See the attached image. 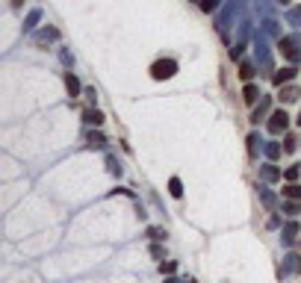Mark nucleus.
Listing matches in <instances>:
<instances>
[{
  "label": "nucleus",
  "mask_w": 301,
  "mask_h": 283,
  "mask_svg": "<svg viewBox=\"0 0 301 283\" xmlns=\"http://www.w3.org/2000/svg\"><path fill=\"white\" fill-rule=\"evenodd\" d=\"M178 62L174 59H157L154 65H150V80H157V83H163V80H171L174 74H178Z\"/></svg>",
  "instance_id": "f257e3e1"
},
{
  "label": "nucleus",
  "mask_w": 301,
  "mask_h": 283,
  "mask_svg": "<svg viewBox=\"0 0 301 283\" xmlns=\"http://www.w3.org/2000/svg\"><path fill=\"white\" fill-rule=\"evenodd\" d=\"M301 39L298 36H281L278 39V50L284 53V59H289V62H298L301 59Z\"/></svg>",
  "instance_id": "f03ea898"
},
{
  "label": "nucleus",
  "mask_w": 301,
  "mask_h": 283,
  "mask_svg": "<svg viewBox=\"0 0 301 283\" xmlns=\"http://www.w3.org/2000/svg\"><path fill=\"white\" fill-rule=\"evenodd\" d=\"M266 127H269L272 136H284V133L289 130V112L287 109H272L269 121H266Z\"/></svg>",
  "instance_id": "7ed1b4c3"
},
{
  "label": "nucleus",
  "mask_w": 301,
  "mask_h": 283,
  "mask_svg": "<svg viewBox=\"0 0 301 283\" xmlns=\"http://www.w3.org/2000/svg\"><path fill=\"white\" fill-rule=\"evenodd\" d=\"M254 53H257V65H263V71H272V50L263 42V36H254Z\"/></svg>",
  "instance_id": "20e7f679"
},
{
  "label": "nucleus",
  "mask_w": 301,
  "mask_h": 283,
  "mask_svg": "<svg viewBox=\"0 0 301 283\" xmlns=\"http://www.w3.org/2000/svg\"><path fill=\"white\" fill-rule=\"evenodd\" d=\"M33 42H36V47H47V44L59 42V30L47 24V27H41V30H36V33H33Z\"/></svg>",
  "instance_id": "39448f33"
},
{
  "label": "nucleus",
  "mask_w": 301,
  "mask_h": 283,
  "mask_svg": "<svg viewBox=\"0 0 301 283\" xmlns=\"http://www.w3.org/2000/svg\"><path fill=\"white\" fill-rule=\"evenodd\" d=\"M266 115H272V98H269V95H263L260 103L254 106V112H251V124H260Z\"/></svg>",
  "instance_id": "423d86ee"
},
{
  "label": "nucleus",
  "mask_w": 301,
  "mask_h": 283,
  "mask_svg": "<svg viewBox=\"0 0 301 283\" xmlns=\"http://www.w3.org/2000/svg\"><path fill=\"white\" fill-rule=\"evenodd\" d=\"M295 74H298V68H295V65H284V68H278L272 74V83L274 86H287V83H292V80H295Z\"/></svg>",
  "instance_id": "0eeeda50"
},
{
  "label": "nucleus",
  "mask_w": 301,
  "mask_h": 283,
  "mask_svg": "<svg viewBox=\"0 0 301 283\" xmlns=\"http://www.w3.org/2000/svg\"><path fill=\"white\" fill-rule=\"evenodd\" d=\"M298 236H301V224L295 221V218H292V221H287V224H284V230H281V242H284V245H292Z\"/></svg>",
  "instance_id": "6e6552de"
},
{
  "label": "nucleus",
  "mask_w": 301,
  "mask_h": 283,
  "mask_svg": "<svg viewBox=\"0 0 301 283\" xmlns=\"http://www.w3.org/2000/svg\"><path fill=\"white\" fill-rule=\"evenodd\" d=\"M263 98V92H260V86H254V83H245L242 86V100H245L248 106H257V100Z\"/></svg>",
  "instance_id": "1a4fd4ad"
},
{
  "label": "nucleus",
  "mask_w": 301,
  "mask_h": 283,
  "mask_svg": "<svg viewBox=\"0 0 301 283\" xmlns=\"http://www.w3.org/2000/svg\"><path fill=\"white\" fill-rule=\"evenodd\" d=\"M236 74H239V80L251 83V80H254V74H257V62H251V59H242V62H239V71H236Z\"/></svg>",
  "instance_id": "9d476101"
},
{
  "label": "nucleus",
  "mask_w": 301,
  "mask_h": 283,
  "mask_svg": "<svg viewBox=\"0 0 301 283\" xmlns=\"http://www.w3.org/2000/svg\"><path fill=\"white\" fill-rule=\"evenodd\" d=\"M65 92H68L71 98L83 95V86H80V80H77V74H74V71H65Z\"/></svg>",
  "instance_id": "9b49d317"
},
{
  "label": "nucleus",
  "mask_w": 301,
  "mask_h": 283,
  "mask_svg": "<svg viewBox=\"0 0 301 283\" xmlns=\"http://www.w3.org/2000/svg\"><path fill=\"white\" fill-rule=\"evenodd\" d=\"M301 271V257L298 254H287L284 257V269H281V274H298Z\"/></svg>",
  "instance_id": "f8f14e48"
},
{
  "label": "nucleus",
  "mask_w": 301,
  "mask_h": 283,
  "mask_svg": "<svg viewBox=\"0 0 301 283\" xmlns=\"http://www.w3.org/2000/svg\"><path fill=\"white\" fill-rule=\"evenodd\" d=\"M278 98H281V103H295V100L301 98V89L298 86H281V95H278Z\"/></svg>",
  "instance_id": "ddd939ff"
},
{
  "label": "nucleus",
  "mask_w": 301,
  "mask_h": 283,
  "mask_svg": "<svg viewBox=\"0 0 301 283\" xmlns=\"http://www.w3.org/2000/svg\"><path fill=\"white\" fill-rule=\"evenodd\" d=\"M86 145L95 148V151H104V148H107V139H104L101 130H89V133H86Z\"/></svg>",
  "instance_id": "4468645a"
},
{
  "label": "nucleus",
  "mask_w": 301,
  "mask_h": 283,
  "mask_svg": "<svg viewBox=\"0 0 301 283\" xmlns=\"http://www.w3.org/2000/svg\"><path fill=\"white\" fill-rule=\"evenodd\" d=\"M260 177L266 183H278V180L284 177V171L278 168V165H260Z\"/></svg>",
  "instance_id": "2eb2a0df"
},
{
  "label": "nucleus",
  "mask_w": 301,
  "mask_h": 283,
  "mask_svg": "<svg viewBox=\"0 0 301 283\" xmlns=\"http://www.w3.org/2000/svg\"><path fill=\"white\" fill-rule=\"evenodd\" d=\"M83 121H86L89 127H101V124H104V112L95 109V106H89V109L83 112Z\"/></svg>",
  "instance_id": "dca6fc26"
},
{
  "label": "nucleus",
  "mask_w": 301,
  "mask_h": 283,
  "mask_svg": "<svg viewBox=\"0 0 301 283\" xmlns=\"http://www.w3.org/2000/svg\"><path fill=\"white\" fill-rule=\"evenodd\" d=\"M263 151H266V156L274 162V159H281V154H284V145H281V142H266Z\"/></svg>",
  "instance_id": "f3484780"
},
{
  "label": "nucleus",
  "mask_w": 301,
  "mask_h": 283,
  "mask_svg": "<svg viewBox=\"0 0 301 283\" xmlns=\"http://www.w3.org/2000/svg\"><path fill=\"white\" fill-rule=\"evenodd\" d=\"M281 145H284L287 154H295V151H298V136H295V133H284V142H281Z\"/></svg>",
  "instance_id": "a211bd4d"
},
{
  "label": "nucleus",
  "mask_w": 301,
  "mask_h": 283,
  "mask_svg": "<svg viewBox=\"0 0 301 283\" xmlns=\"http://www.w3.org/2000/svg\"><path fill=\"white\" fill-rule=\"evenodd\" d=\"M41 21V9H30L27 18H24V30H36Z\"/></svg>",
  "instance_id": "6ab92c4d"
},
{
  "label": "nucleus",
  "mask_w": 301,
  "mask_h": 283,
  "mask_svg": "<svg viewBox=\"0 0 301 283\" xmlns=\"http://www.w3.org/2000/svg\"><path fill=\"white\" fill-rule=\"evenodd\" d=\"M245 142H248V156H251V159H257V148H260V133H251Z\"/></svg>",
  "instance_id": "aec40b11"
},
{
  "label": "nucleus",
  "mask_w": 301,
  "mask_h": 283,
  "mask_svg": "<svg viewBox=\"0 0 301 283\" xmlns=\"http://www.w3.org/2000/svg\"><path fill=\"white\" fill-rule=\"evenodd\" d=\"M260 201L266 204V210H269V212H274V207H278V198H274L269 189H260Z\"/></svg>",
  "instance_id": "412c9836"
},
{
  "label": "nucleus",
  "mask_w": 301,
  "mask_h": 283,
  "mask_svg": "<svg viewBox=\"0 0 301 283\" xmlns=\"http://www.w3.org/2000/svg\"><path fill=\"white\" fill-rule=\"evenodd\" d=\"M168 195H171V198H183V183H180V177H171V180H168Z\"/></svg>",
  "instance_id": "4be33fe9"
},
{
  "label": "nucleus",
  "mask_w": 301,
  "mask_h": 283,
  "mask_svg": "<svg viewBox=\"0 0 301 283\" xmlns=\"http://www.w3.org/2000/svg\"><path fill=\"white\" fill-rule=\"evenodd\" d=\"M284 198H289V201H301V186H298V183L284 186Z\"/></svg>",
  "instance_id": "5701e85b"
},
{
  "label": "nucleus",
  "mask_w": 301,
  "mask_h": 283,
  "mask_svg": "<svg viewBox=\"0 0 301 283\" xmlns=\"http://www.w3.org/2000/svg\"><path fill=\"white\" fill-rule=\"evenodd\" d=\"M198 6H201V12L213 15V12H216V9L221 6V0H198Z\"/></svg>",
  "instance_id": "b1692460"
},
{
  "label": "nucleus",
  "mask_w": 301,
  "mask_h": 283,
  "mask_svg": "<svg viewBox=\"0 0 301 283\" xmlns=\"http://www.w3.org/2000/svg\"><path fill=\"white\" fill-rule=\"evenodd\" d=\"M284 212H287L289 218H295V215L301 212V204H298V201H289V198H287V204H284Z\"/></svg>",
  "instance_id": "393cba45"
},
{
  "label": "nucleus",
  "mask_w": 301,
  "mask_h": 283,
  "mask_svg": "<svg viewBox=\"0 0 301 283\" xmlns=\"http://www.w3.org/2000/svg\"><path fill=\"white\" fill-rule=\"evenodd\" d=\"M107 168H110L112 177H121V162H118L115 156H107Z\"/></svg>",
  "instance_id": "a878e982"
},
{
  "label": "nucleus",
  "mask_w": 301,
  "mask_h": 283,
  "mask_svg": "<svg viewBox=\"0 0 301 283\" xmlns=\"http://www.w3.org/2000/svg\"><path fill=\"white\" fill-rule=\"evenodd\" d=\"M242 53H245V42H236L231 47V59L236 62V59H242Z\"/></svg>",
  "instance_id": "bb28decb"
},
{
  "label": "nucleus",
  "mask_w": 301,
  "mask_h": 283,
  "mask_svg": "<svg viewBox=\"0 0 301 283\" xmlns=\"http://www.w3.org/2000/svg\"><path fill=\"white\" fill-rule=\"evenodd\" d=\"M174 271H178V263H174V260H168V263H160V274H174Z\"/></svg>",
  "instance_id": "cd10ccee"
},
{
  "label": "nucleus",
  "mask_w": 301,
  "mask_h": 283,
  "mask_svg": "<svg viewBox=\"0 0 301 283\" xmlns=\"http://www.w3.org/2000/svg\"><path fill=\"white\" fill-rule=\"evenodd\" d=\"M287 21H289V24H298V27H301V6L289 9V12H287Z\"/></svg>",
  "instance_id": "c85d7f7f"
},
{
  "label": "nucleus",
  "mask_w": 301,
  "mask_h": 283,
  "mask_svg": "<svg viewBox=\"0 0 301 283\" xmlns=\"http://www.w3.org/2000/svg\"><path fill=\"white\" fill-rule=\"evenodd\" d=\"M148 251H150V257H154V260H165V251H163V245H160V242H154Z\"/></svg>",
  "instance_id": "c756f323"
},
{
  "label": "nucleus",
  "mask_w": 301,
  "mask_h": 283,
  "mask_svg": "<svg viewBox=\"0 0 301 283\" xmlns=\"http://www.w3.org/2000/svg\"><path fill=\"white\" fill-rule=\"evenodd\" d=\"M148 236L154 242H163L165 239V230H163V227H148Z\"/></svg>",
  "instance_id": "7c9ffc66"
},
{
  "label": "nucleus",
  "mask_w": 301,
  "mask_h": 283,
  "mask_svg": "<svg viewBox=\"0 0 301 283\" xmlns=\"http://www.w3.org/2000/svg\"><path fill=\"white\" fill-rule=\"evenodd\" d=\"M298 174H301V165H289V168H287V174H284V177H287L289 183H295V180H298Z\"/></svg>",
  "instance_id": "2f4dec72"
},
{
  "label": "nucleus",
  "mask_w": 301,
  "mask_h": 283,
  "mask_svg": "<svg viewBox=\"0 0 301 283\" xmlns=\"http://www.w3.org/2000/svg\"><path fill=\"white\" fill-rule=\"evenodd\" d=\"M83 95L89 98V103H95V100H97V89H95V86H89V89H83Z\"/></svg>",
  "instance_id": "473e14b6"
},
{
  "label": "nucleus",
  "mask_w": 301,
  "mask_h": 283,
  "mask_svg": "<svg viewBox=\"0 0 301 283\" xmlns=\"http://www.w3.org/2000/svg\"><path fill=\"white\" fill-rule=\"evenodd\" d=\"M263 27H266V33H269V36H278V21H272V18H269Z\"/></svg>",
  "instance_id": "72a5a7b5"
},
{
  "label": "nucleus",
  "mask_w": 301,
  "mask_h": 283,
  "mask_svg": "<svg viewBox=\"0 0 301 283\" xmlns=\"http://www.w3.org/2000/svg\"><path fill=\"white\" fill-rule=\"evenodd\" d=\"M59 59H62V65H68V68L74 65V56H71L68 50H59Z\"/></svg>",
  "instance_id": "f704fd0d"
},
{
  "label": "nucleus",
  "mask_w": 301,
  "mask_h": 283,
  "mask_svg": "<svg viewBox=\"0 0 301 283\" xmlns=\"http://www.w3.org/2000/svg\"><path fill=\"white\" fill-rule=\"evenodd\" d=\"M9 3H12L15 12H21V9H24V0H9Z\"/></svg>",
  "instance_id": "c9c22d12"
},
{
  "label": "nucleus",
  "mask_w": 301,
  "mask_h": 283,
  "mask_svg": "<svg viewBox=\"0 0 301 283\" xmlns=\"http://www.w3.org/2000/svg\"><path fill=\"white\" fill-rule=\"evenodd\" d=\"M163 283H183V280H178L174 274H165V277H163Z\"/></svg>",
  "instance_id": "e433bc0d"
},
{
  "label": "nucleus",
  "mask_w": 301,
  "mask_h": 283,
  "mask_svg": "<svg viewBox=\"0 0 301 283\" xmlns=\"http://www.w3.org/2000/svg\"><path fill=\"white\" fill-rule=\"evenodd\" d=\"M295 124H298V127H301V112H298V118H295Z\"/></svg>",
  "instance_id": "4c0bfd02"
},
{
  "label": "nucleus",
  "mask_w": 301,
  "mask_h": 283,
  "mask_svg": "<svg viewBox=\"0 0 301 283\" xmlns=\"http://www.w3.org/2000/svg\"><path fill=\"white\" fill-rule=\"evenodd\" d=\"M278 3H281V6H287V3H289V0H278Z\"/></svg>",
  "instance_id": "58836bf2"
},
{
  "label": "nucleus",
  "mask_w": 301,
  "mask_h": 283,
  "mask_svg": "<svg viewBox=\"0 0 301 283\" xmlns=\"http://www.w3.org/2000/svg\"><path fill=\"white\" fill-rule=\"evenodd\" d=\"M183 283H195V280H192V277H186V280H183Z\"/></svg>",
  "instance_id": "ea45409f"
}]
</instances>
